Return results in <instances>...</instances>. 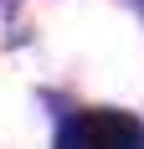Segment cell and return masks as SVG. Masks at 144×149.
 <instances>
[{
	"label": "cell",
	"mask_w": 144,
	"mask_h": 149,
	"mask_svg": "<svg viewBox=\"0 0 144 149\" xmlns=\"http://www.w3.org/2000/svg\"><path fill=\"white\" fill-rule=\"evenodd\" d=\"M57 149H144V123L118 108H87L62 123Z\"/></svg>",
	"instance_id": "cell-1"
}]
</instances>
